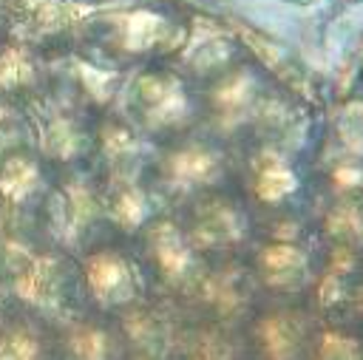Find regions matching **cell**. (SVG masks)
Here are the masks:
<instances>
[{
    "mask_svg": "<svg viewBox=\"0 0 363 360\" xmlns=\"http://www.w3.org/2000/svg\"><path fill=\"white\" fill-rule=\"evenodd\" d=\"M23 6H26V17L40 28H60L74 17H79V9L62 0H26Z\"/></svg>",
    "mask_w": 363,
    "mask_h": 360,
    "instance_id": "6da1fadb",
    "label": "cell"
},
{
    "mask_svg": "<svg viewBox=\"0 0 363 360\" xmlns=\"http://www.w3.org/2000/svg\"><path fill=\"white\" fill-rule=\"evenodd\" d=\"M34 179H37L34 167H31L28 162H23V159H14V162H9L6 170H3L0 187H3V193H6L9 198H23V196L31 190Z\"/></svg>",
    "mask_w": 363,
    "mask_h": 360,
    "instance_id": "7a4b0ae2",
    "label": "cell"
},
{
    "mask_svg": "<svg viewBox=\"0 0 363 360\" xmlns=\"http://www.w3.org/2000/svg\"><path fill=\"white\" fill-rule=\"evenodd\" d=\"M31 77V62L20 48H6L0 54V85H23Z\"/></svg>",
    "mask_w": 363,
    "mask_h": 360,
    "instance_id": "3957f363",
    "label": "cell"
}]
</instances>
